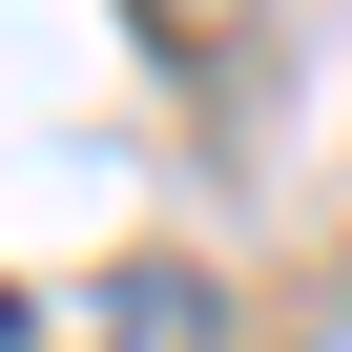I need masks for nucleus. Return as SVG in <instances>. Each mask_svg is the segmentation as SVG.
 <instances>
[{
  "mask_svg": "<svg viewBox=\"0 0 352 352\" xmlns=\"http://www.w3.org/2000/svg\"><path fill=\"white\" fill-rule=\"evenodd\" d=\"M145 42H187V63H208V42H228V0H145Z\"/></svg>",
  "mask_w": 352,
  "mask_h": 352,
  "instance_id": "f03ea898",
  "label": "nucleus"
},
{
  "mask_svg": "<svg viewBox=\"0 0 352 352\" xmlns=\"http://www.w3.org/2000/svg\"><path fill=\"white\" fill-rule=\"evenodd\" d=\"M104 311H124V331H104V352H208V290H187V270H124V290H104Z\"/></svg>",
  "mask_w": 352,
  "mask_h": 352,
  "instance_id": "f257e3e1",
  "label": "nucleus"
},
{
  "mask_svg": "<svg viewBox=\"0 0 352 352\" xmlns=\"http://www.w3.org/2000/svg\"><path fill=\"white\" fill-rule=\"evenodd\" d=\"M0 352H21V290H0Z\"/></svg>",
  "mask_w": 352,
  "mask_h": 352,
  "instance_id": "7ed1b4c3",
  "label": "nucleus"
}]
</instances>
